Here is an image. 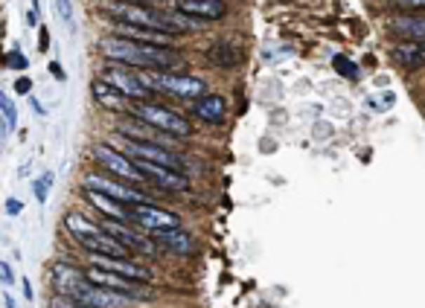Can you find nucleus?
I'll use <instances>...</instances> for the list:
<instances>
[{
    "mask_svg": "<svg viewBox=\"0 0 425 308\" xmlns=\"http://www.w3.org/2000/svg\"><path fill=\"white\" fill-rule=\"evenodd\" d=\"M128 117L140 120L146 125H154L163 134H172V137H189L192 134V125L187 117L175 113L166 105H158V102H134V108H128Z\"/></svg>",
    "mask_w": 425,
    "mask_h": 308,
    "instance_id": "nucleus-4",
    "label": "nucleus"
},
{
    "mask_svg": "<svg viewBox=\"0 0 425 308\" xmlns=\"http://www.w3.org/2000/svg\"><path fill=\"white\" fill-rule=\"evenodd\" d=\"M100 79H105L111 88H117L126 99H131V102H149L151 99V88H146L143 85V79H140V73L134 70V67H123V64H108L105 70H102V76Z\"/></svg>",
    "mask_w": 425,
    "mask_h": 308,
    "instance_id": "nucleus-7",
    "label": "nucleus"
},
{
    "mask_svg": "<svg viewBox=\"0 0 425 308\" xmlns=\"http://www.w3.org/2000/svg\"><path fill=\"white\" fill-rule=\"evenodd\" d=\"M82 189L102 192V195H108L114 201H123L126 206L149 204V195H143V189H137L134 183H126V181H117V178H111V175H102V172H90V175H85Z\"/></svg>",
    "mask_w": 425,
    "mask_h": 308,
    "instance_id": "nucleus-5",
    "label": "nucleus"
},
{
    "mask_svg": "<svg viewBox=\"0 0 425 308\" xmlns=\"http://www.w3.org/2000/svg\"><path fill=\"white\" fill-rule=\"evenodd\" d=\"M4 302H6V308H15V300L9 294H4Z\"/></svg>",
    "mask_w": 425,
    "mask_h": 308,
    "instance_id": "nucleus-37",
    "label": "nucleus"
},
{
    "mask_svg": "<svg viewBox=\"0 0 425 308\" xmlns=\"http://www.w3.org/2000/svg\"><path fill=\"white\" fill-rule=\"evenodd\" d=\"M117 134H123V137H131V140H140V143H154V146H169L172 140V134H163V131H158L154 125H146V122H140V120H134V117H128L120 128H117Z\"/></svg>",
    "mask_w": 425,
    "mask_h": 308,
    "instance_id": "nucleus-17",
    "label": "nucleus"
},
{
    "mask_svg": "<svg viewBox=\"0 0 425 308\" xmlns=\"http://www.w3.org/2000/svg\"><path fill=\"white\" fill-rule=\"evenodd\" d=\"M55 9H59L62 21L67 24V29H76V24H73V6H70V0H55Z\"/></svg>",
    "mask_w": 425,
    "mask_h": 308,
    "instance_id": "nucleus-28",
    "label": "nucleus"
},
{
    "mask_svg": "<svg viewBox=\"0 0 425 308\" xmlns=\"http://www.w3.org/2000/svg\"><path fill=\"white\" fill-rule=\"evenodd\" d=\"M111 15L117 18V24L154 29V32H166V35H181V32L192 29V18H187L175 9L166 12V9L146 6L140 0H117V4H111Z\"/></svg>",
    "mask_w": 425,
    "mask_h": 308,
    "instance_id": "nucleus-2",
    "label": "nucleus"
},
{
    "mask_svg": "<svg viewBox=\"0 0 425 308\" xmlns=\"http://www.w3.org/2000/svg\"><path fill=\"white\" fill-rule=\"evenodd\" d=\"M391 29L399 32L405 41H425V15H399V18H391Z\"/></svg>",
    "mask_w": 425,
    "mask_h": 308,
    "instance_id": "nucleus-22",
    "label": "nucleus"
},
{
    "mask_svg": "<svg viewBox=\"0 0 425 308\" xmlns=\"http://www.w3.org/2000/svg\"><path fill=\"white\" fill-rule=\"evenodd\" d=\"M73 302H79V305H85V308H128V305H134L137 300H131V297H126V294H117V291H108V288L88 285Z\"/></svg>",
    "mask_w": 425,
    "mask_h": 308,
    "instance_id": "nucleus-14",
    "label": "nucleus"
},
{
    "mask_svg": "<svg viewBox=\"0 0 425 308\" xmlns=\"http://www.w3.org/2000/svg\"><path fill=\"white\" fill-rule=\"evenodd\" d=\"M18 122V111H15V102L9 99V96L0 90V128H4V137L15 128Z\"/></svg>",
    "mask_w": 425,
    "mask_h": 308,
    "instance_id": "nucleus-24",
    "label": "nucleus"
},
{
    "mask_svg": "<svg viewBox=\"0 0 425 308\" xmlns=\"http://www.w3.org/2000/svg\"><path fill=\"white\" fill-rule=\"evenodd\" d=\"M90 262H93V267H102V271L128 276L134 282H149L151 279V274L146 271L143 265L134 262L131 256H96V253H90Z\"/></svg>",
    "mask_w": 425,
    "mask_h": 308,
    "instance_id": "nucleus-12",
    "label": "nucleus"
},
{
    "mask_svg": "<svg viewBox=\"0 0 425 308\" xmlns=\"http://www.w3.org/2000/svg\"><path fill=\"white\" fill-rule=\"evenodd\" d=\"M93 160L100 163L108 175H114V178H120V181H126V183H143L146 178H143V172L134 166V160L128 158V154H123L120 148H114L111 143H96L93 146Z\"/></svg>",
    "mask_w": 425,
    "mask_h": 308,
    "instance_id": "nucleus-6",
    "label": "nucleus"
},
{
    "mask_svg": "<svg viewBox=\"0 0 425 308\" xmlns=\"http://www.w3.org/2000/svg\"><path fill=\"white\" fill-rule=\"evenodd\" d=\"M50 282H53V291L59 294L62 300H76L79 297L85 288L90 285V279H88V274L85 271H79L76 265H67V262H59L53 267V274H50Z\"/></svg>",
    "mask_w": 425,
    "mask_h": 308,
    "instance_id": "nucleus-8",
    "label": "nucleus"
},
{
    "mask_svg": "<svg viewBox=\"0 0 425 308\" xmlns=\"http://www.w3.org/2000/svg\"><path fill=\"white\" fill-rule=\"evenodd\" d=\"M391 59L402 67H422L425 64V41H402L391 50Z\"/></svg>",
    "mask_w": 425,
    "mask_h": 308,
    "instance_id": "nucleus-23",
    "label": "nucleus"
},
{
    "mask_svg": "<svg viewBox=\"0 0 425 308\" xmlns=\"http://www.w3.org/2000/svg\"><path fill=\"white\" fill-rule=\"evenodd\" d=\"M192 117H198L207 125H222L227 120V102L219 93H204L198 99H192Z\"/></svg>",
    "mask_w": 425,
    "mask_h": 308,
    "instance_id": "nucleus-15",
    "label": "nucleus"
},
{
    "mask_svg": "<svg viewBox=\"0 0 425 308\" xmlns=\"http://www.w3.org/2000/svg\"><path fill=\"white\" fill-rule=\"evenodd\" d=\"M100 224L108 230V233H111L114 239H120V241L131 250V253H151V241H149V239H143V236H137V233H134V230H128L126 224L111 221V218H102Z\"/></svg>",
    "mask_w": 425,
    "mask_h": 308,
    "instance_id": "nucleus-21",
    "label": "nucleus"
},
{
    "mask_svg": "<svg viewBox=\"0 0 425 308\" xmlns=\"http://www.w3.org/2000/svg\"><path fill=\"white\" fill-rule=\"evenodd\" d=\"M50 70H53V76H55V79H65V70H62L59 64H55V62H50Z\"/></svg>",
    "mask_w": 425,
    "mask_h": 308,
    "instance_id": "nucleus-34",
    "label": "nucleus"
},
{
    "mask_svg": "<svg viewBox=\"0 0 425 308\" xmlns=\"http://www.w3.org/2000/svg\"><path fill=\"white\" fill-rule=\"evenodd\" d=\"M151 239H154V244H161L163 250H169V253H175V256H189V253H192V236L184 233L181 227L154 230Z\"/></svg>",
    "mask_w": 425,
    "mask_h": 308,
    "instance_id": "nucleus-19",
    "label": "nucleus"
},
{
    "mask_svg": "<svg viewBox=\"0 0 425 308\" xmlns=\"http://www.w3.org/2000/svg\"><path fill=\"white\" fill-rule=\"evenodd\" d=\"M24 297H27V300H32V297H35V294H32V285H29V279H24Z\"/></svg>",
    "mask_w": 425,
    "mask_h": 308,
    "instance_id": "nucleus-36",
    "label": "nucleus"
},
{
    "mask_svg": "<svg viewBox=\"0 0 425 308\" xmlns=\"http://www.w3.org/2000/svg\"><path fill=\"white\" fill-rule=\"evenodd\" d=\"M62 308V305H59ZM67 308H85V305H79V302H73V305H67Z\"/></svg>",
    "mask_w": 425,
    "mask_h": 308,
    "instance_id": "nucleus-38",
    "label": "nucleus"
},
{
    "mask_svg": "<svg viewBox=\"0 0 425 308\" xmlns=\"http://www.w3.org/2000/svg\"><path fill=\"white\" fill-rule=\"evenodd\" d=\"M21 209H24V206H21V201H18V198H9V201H6V213H9V216H18Z\"/></svg>",
    "mask_w": 425,
    "mask_h": 308,
    "instance_id": "nucleus-32",
    "label": "nucleus"
},
{
    "mask_svg": "<svg viewBox=\"0 0 425 308\" xmlns=\"http://www.w3.org/2000/svg\"><path fill=\"white\" fill-rule=\"evenodd\" d=\"M90 285L96 288H108V291H117V294H126L131 300H143V285L146 282H134L128 276H120V274H111V271H102V267H93V271H85Z\"/></svg>",
    "mask_w": 425,
    "mask_h": 308,
    "instance_id": "nucleus-10",
    "label": "nucleus"
},
{
    "mask_svg": "<svg viewBox=\"0 0 425 308\" xmlns=\"http://www.w3.org/2000/svg\"><path fill=\"white\" fill-rule=\"evenodd\" d=\"M50 186H53V175H50V172H47V175H41V178H38V181L32 183V192H35V198L41 201V204L47 201V189H50Z\"/></svg>",
    "mask_w": 425,
    "mask_h": 308,
    "instance_id": "nucleus-25",
    "label": "nucleus"
},
{
    "mask_svg": "<svg viewBox=\"0 0 425 308\" xmlns=\"http://www.w3.org/2000/svg\"><path fill=\"white\" fill-rule=\"evenodd\" d=\"M90 93H93V99H96V105H100V108L114 111V113H128V102L131 99H126V96L117 88H111L105 79H93Z\"/></svg>",
    "mask_w": 425,
    "mask_h": 308,
    "instance_id": "nucleus-18",
    "label": "nucleus"
},
{
    "mask_svg": "<svg viewBox=\"0 0 425 308\" xmlns=\"http://www.w3.org/2000/svg\"><path fill=\"white\" fill-rule=\"evenodd\" d=\"M146 88L151 90H163L172 93L178 99H198V96L207 93V82L198 79V76H181V73H166V70H137Z\"/></svg>",
    "mask_w": 425,
    "mask_h": 308,
    "instance_id": "nucleus-3",
    "label": "nucleus"
},
{
    "mask_svg": "<svg viewBox=\"0 0 425 308\" xmlns=\"http://www.w3.org/2000/svg\"><path fill=\"white\" fill-rule=\"evenodd\" d=\"M96 50L102 52L105 62L134 67V70H178L184 67V55L175 47H158V44H143V41H131V38L120 35H108L102 38Z\"/></svg>",
    "mask_w": 425,
    "mask_h": 308,
    "instance_id": "nucleus-1",
    "label": "nucleus"
},
{
    "mask_svg": "<svg viewBox=\"0 0 425 308\" xmlns=\"http://www.w3.org/2000/svg\"><path fill=\"white\" fill-rule=\"evenodd\" d=\"M204 59L212 67H236L239 59H242V52L236 50V41H230V38H219V41H212L204 50Z\"/></svg>",
    "mask_w": 425,
    "mask_h": 308,
    "instance_id": "nucleus-20",
    "label": "nucleus"
},
{
    "mask_svg": "<svg viewBox=\"0 0 425 308\" xmlns=\"http://www.w3.org/2000/svg\"><path fill=\"white\" fill-rule=\"evenodd\" d=\"M134 166L143 172L146 181L158 183V186L166 189V192H184V189H189V178L184 175V172L166 169V166H158V163H146V160H134Z\"/></svg>",
    "mask_w": 425,
    "mask_h": 308,
    "instance_id": "nucleus-11",
    "label": "nucleus"
},
{
    "mask_svg": "<svg viewBox=\"0 0 425 308\" xmlns=\"http://www.w3.org/2000/svg\"><path fill=\"white\" fill-rule=\"evenodd\" d=\"M131 224H137L149 233L154 230H172V227H181V218L175 213H169V209H161L154 204H137L131 206Z\"/></svg>",
    "mask_w": 425,
    "mask_h": 308,
    "instance_id": "nucleus-9",
    "label": "nucleus"
},
{
    "mask_svg": "<svg viewBox=\"0 0 425 308\" xmlns=\"http://www.w3.org/2000/svg\"><path fill=\"white\" fill-rule=\"evenodd\" d=\"M0 282L4 285H12L15 282V274H12V267L6 262H0Z\"/></svg>",
    "mask_w": 425,
    "mask_h": 308,
    "instance_id": "nucleus-31",
    "label": "nucleus"
},
{
    "mask_svg": "<svg viewBox=\"0 0 425 308\" xmlns=\"http://www.w3.org/2000/svg\"><path fill=\"white\" fill-rule=\"evenodd\" d=\"M32 90V79H29V76H21V79H18L15 82V93H21V96H27Z\"/></svg>",
    "mask_w": 425,
    "mask_h": 308,
    "instance_id": "nucleus-30",
    "label": "nucleus"
},
{
    "mask_svg": "<svg viewBox=\"0 0 425 308\" xmlns=\"http://www.w3.org/2000/svg\"><path fill=\"white\" fill-rule=\"evenodd\" d=\"M172 9L196 21H222L227 15L224 0H172Z\"/></svg>",
    "mask_w": 425,
    "mask_h": 308,
    "instance_id": "nucleus-13",
    "label": "nucleus"
},
{
    "mask_svg": "<svg viewBox=\"0 0 425 308\" xmlns=\"http://www.w3.org/2000/svg\"><path fill=\"white\" fill-rule=\"evenodd\" d=\"M38 38H41V41H38V50H47V44H50V32H47V27L38 29Z\"/></svg>",
    "mask_w": 425,
    "mask_h": 308,
    "instance_id": "nucleus-33",
    "label": "nucleus"
},
{
    "mask_svg": "<svg viewBox=\"0 0 425 308\" xmlns=\"http://www.w3.org/2000/svg\"><path fill=\"white\" fill-rule=\"evenodd\" d=\"M82 195L90 206H96V213H102L105 218L120 221V224L131 221V206H126L123 201H114V198L102 195V192H93V189H82Z\"/></svg>",
    "mask_w": 425,
    "mask_h": 308,
    "instance_id": "nucleus-16",
    "label": "nucleus"
},
{
    "mask_svg": "<svg viewBox=\"0 0 425 308\" xmlns=\"http://www.w3.org/2000/svg\"><path fill=\"white\" fill-rule=\"evenodd\" d=\"M4 62H6V67H12V70H27V64H29V62H27V55H24L21 50L6 52V59H4Z\"/></svg>",
    "mask_w": 425,
    "mask_h": 308,
    "instance_id": "nucleus-26",
    "label": "nucleus"
},
{
    "mask_svg": "<svg viewBox=\"0 0 425 308\" xmlns=\"http://www.w3.org/2000/svg\"><path fill=\"white\" fill-rule=\"evenodd\" d=\"M35 24H38V12L29 9V12H27V27H35Z\"/></svg>",
    "mask_w": 425,
    "mask_h": 308,
    "instance_id": "nucleus-35",
    "label": "nucleus"
},
{
    "mask_svg": "<svg viewBox=\"0 0 425 308\" xmlns=\"http://www.w3.org/2000/svg\"><path fill=\"white\" fill-rule=\"evenodd\" d=\"M335 70H338V73H344L346 79H358V67L346 62L344 55H335Z\"/></svg>",
    "mask_w": 425,
    "mask_h": 308,
    "instance_id": "nucleus-27",
    "label": "nucleus"
},
{
    "mask_svg": "<svg viewBox=\"0 0 425 308\" xmlns=\"http://www.w3.org/2000/svg\"><path fill=\"white\" fill-rule=\"evenodd\" d=\"M393 6L402 12H425V0H393Z\"/></svg>",
    "mask_w": 425,
    "mask_h": 308,
    "instance_id": "nucleus-29",
    "label": "nucleus"
}]
</instances>
